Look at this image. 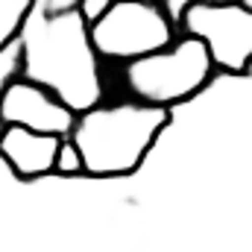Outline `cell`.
<instances>
[{"label":"cell","instance_id":"8992f818","mask_svg":"<svg viewBox=\"0 0 252 252\" xmlns=\"http://www.w3.org/2000/svg\"><path fill=\"white\" fill-rule=\"evenodd\" d=\"M0 124L27 126L32 132L70 138L76 126V112L67 103H62L53 91H47L44 85L15 76L0 97Z\"/></svg>","mask_w":252,"mask_h":252},{"label":"cell","instance_id":"8fae6325","mask_svg":"<svg viewBox=\"0 0 252 252\" xmlns=\"http://www.w3.org/2000/svg\"><path fill=\"white\" fill-rule=\"evenodd\" d=\"M112 3H115V0H76V9H79L82 21L91 27V24H97V21L109 12Z\"/></svg>","mask_w":252,"mask_h":252},{"label":"cell","instance_id":"4fadbf2b","mask_svg":"<svg viewBox=\"0 0 252 252\" xmlns=\"http://www.w3.org/2000/svg\"><path fill=\"white\" fill-rule=\"evenodd\" d=\"M35 6L41 12H64V9H73L76 0H35Z\"/></svg>","mask_w":252,"mask_h":252},{"label":"cell","instance_id":"6da1fadb","mask_svg":"<svg viewBox=\"0 0 252 252\" xmlns=\"http://www.w3.org/2000/svg\"><path fill=\"white\" fill-rule=\"evenodd\" d=\"M18 41L24 79H32L53 91L76 115L100 106L106 91L100 56L76 6L64 12H41L35 6Z\"/></svg>","mask_w":252,"mask_h":252},{"label":"cell","instance_id":"ba28073f","mask_svg":"<svg viewBox=\"0 0 252 252\" xmlns=\"http://www.w3.org/2000/svg\"><path fill=\"white\" fill-rule=\"evenodd\" d=\"M32 9H35V0H0V53L12 41H18Z\"/></svg>","mask_w":252,"mask_h":252},{"label":"cell","instance_id":"30bf717a","mask_svg":"<svg viewBox=\"0 0 252 252\" xmlns=\"http://www.w3.org/2000/svg\"><path fill=\"white\" fill-rule=\"evenodd\" d=\"M15 76H21V41H12L0 53V97Z\"/></svg>","mask_w":252,"mask_h":252},{"label":"cell","instance_id":"3957f363","mask_svg":"<svg viewBox=\"0 0 252 252\" xmlns=\"http://www.w3.org/2000/svg\"><path fill=\"white\" fill-rule=\"evenodd\" d=\"M121 79L132 100L176 109L211 85L214 62L199 38L179 35L170 47L126 62L121 67Z\"/></svg>","mask_w":252,"mask_h":252},{"label":"cell","instance_id":"7a4b0ae2","mask_svg":"<svg viewBox=\"0 0 252 252\" xmlns=\"http://www.w3.org/2000/svg\"><path fill=\"white\" fill-rule=\"evenodd\" d=\"M170 121V109L121 100L100 103L82 115H76V126L70 141L79 147L85 176L91 179H126L141 170L150 150Z\"/></svg>","mask_w":252,"mask_h":252},{"label":"cell","instance_id":"9c48e42d","mask_svg":"<svg viewBox=\"0 0 252 252\" xmlns=\"http://www.w3.org/2000/svg\"><path fill=\"white\" fill-rule=\"evenodd\" d=\"M53 176H62V179H76V176H85V164H82L79 147H76L70 138H62V144H59L56 164H53Z\"/></svg>","mask_w":252,"mask_h":252},{"label":"cell","instance_id":"5b68a950","mask_svg":"<svg viewBox=\"0 0 252 252\" xmlns=\"http://www.w3.org/2000/svg\"><path fill=\"white\" fill-rule=\"evenodd\" d=\"M179 32L199 38L214 62V70L241 76L252 67V12L241 3L196 0L179 18Z\"/></svg>","mask_w":252,"mask_h":252},{"label":"cell","instance_id":"52a82bcc","mask_svg":"<svg viewBox=\"0 0 252 252\" xmlns=\"http://www.w3.org/2000/svg\"><path fill=\"white\" fill-rule=\"evenodd\" d=\"M62 138L32 132L27 126H3L0 132V158L21 182H38L53 176L56 153Z\"/></svg>","mask_w":252,"mask_h":252},{"label":"cell","instance_id":"9a60e30c","mask_svg":"<svg viewBox=\"0 0 252 252\" xmlns=\"http://www.w3.org/2000/svg\"><path fill=\"white\" fill-rule=\"evenodd\" d=\"M241 6H244V9H250V12H252V0H241Z\"/></svg>","mask_w":252,"mask_h":252},{"label":"cell","instance_id":"5bb4252c","mask_svg":"<svg viewBox=\"0 0 252 252\" xmlns=\"http://www.w3.org/2000/svg\"><path fill=\"white\" fill-rule=\"evenodd\" d=\"M205 3H220V6H229V3H241V0H205Z\"/></svg>","mask_w":252,"mask_h":252},{"label":"cell","instance_id":"277c9868","mask_svg":"<svg viewBox=\"0 0 252 252\" xmlns=\"http://www.w3.org/2000/svg\"><path fill=\"white\" fill-rule=\"evenodd\" d=\"M88 35L100 59L126 64L170 47L182 32L158 0H115Z\"/></svg>","mask_w":252,"mask_h":252},{"label":"cell","instance_id":"7c38bea8","mask_svg":"<svg viewBox=\"0 0 252 252\" xmlns=\"http://www.w3.org/2000/svg\"><path fill=\"white\" fill-rule=\"evenodd\" d=\"M158 3H161V9L167 12V18H170V21L179 27V18H182V12L188 9L190 3H196V0H158Z\"/></svg>","mask_w":252,"mask_h":252}]
</instances>
